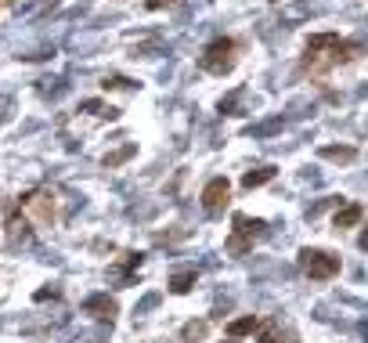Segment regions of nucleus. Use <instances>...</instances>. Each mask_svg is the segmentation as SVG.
I'll return each mask as SVG.
<instances>
[{
	"mask_svg": "<svg viewBox=\"0 0 368 343\" xmlns=\"http://www.w3.org/2000/svg\"><path fill=\"white\" fill-rule=\"evenodd\" d=\"M340 43V33H314L307 40V55H325L329 48H336Z\"/></svg>",
	"mask_w": 368,
	"mask_h": 343,
	"instance_id": "ddd939ff",
	"label": "nucleus"
},
{
	"mask_svg": "<svg viewBox=\"0 0 368 343\" xmlns=\"http://www.w3.org/2000/svg\"><path fill=\"white\" fill-rule=\"evenodd\" d=\"M264 235V221H249L246 213H235V228H231V239H228V253L231 257H242L253 249V242H257Z\"/></svg>",
	"mask_w": 368,
	"mask_h": 343,
	"instance_id": "7ed1b4c3",
	"label": "nucleus"
},
{
	"mask_svg": "<svg viewBox=\"0 0 368 343\" xmlns=\"http://www.w3.org/2000/svg\"><path fill=\"white\" fill-rule=\"evenodd\" d=\"M191 286H195V271H177L170 278V293H177V296L191 293Z\"/></svg>",
	"mask_w": 368,
	"mask_h": 343,
	"instance_id": "2eb2a0df",
	"label": "nucleus"
},
{
	"mask_svg": "<svg viewBox=\"0 0 368 343\" xmlns=\"http://www.w3.org/2000/svg\"><path fill=\"white\" fill-rule=\"evenodd\" d=\"M361 249H368V231H365V235H361Z\"/></svg>",
	"mask_w": 368,
	"mask_h": 343,
	"instance_id": "6ab92c4d",
	"label": "nucleus"
},
{
	"mask_svg": "<svg viewBox=\"0 0 368 343\" xmlns=\"http://www.w3.org/2000/svg\"><path fill=\"white\" fill-rule=\"evenodd\" d=\"M267 181H275V166H257V170H246L242 174V188L253 192V188H264Z\"/></svg>",
	"mask_w": 368,
	"mask_h": 343,
	"instance_id": "6e6552de",
	"label": "nucleus"
},
{
	"mask_svg": "<svg viewBox=\"0 0 368 343\" xmlns=\"http://www.w3.org/2000/svg\"><path fill=\"white\" fill-rule=\"evenodd\" d=\"M260 329V318L257 315H246V318H235L231 325H228V336L231 340H242V336H253Z\"/></svg>",
	"mask_w": 368,
	"mask_h": 343,
	"instance_id": "f8f14e48",
	"label": "nucleus"
},
{
	"mask_svg": "<svg viewBox=\"0 0 368 343\" xmlns=\"http://www.w3.org/2000/svg\"><path fill=\"white\" fill-rule=\"evenodd\" d=\"M84 315L98 318V322H116V315H119V304L112 300L108 293H94V296H87V300H84Z\"/></svg>",
	"mask_w": 368,
	"mask_h": 343,
	"instance_id": "423d86ee",
	"label": "nucleus"
},
{
	"mask_svg": "<svg viewBox=\"0 0 368 343\" xmlns=\"http://www.w3.org/2000/svg\"><path fill=\"white\" fill-rule=\"evenodd\" d=\"M134 152H137V145H134V141H126L123 148H116V152H108V155H105V159H101V166H105V170H116L119 163H126V159H130V155H134Z\"/></svg>",
	"mask_w": 368,
	"mask_h": 343,
	"instance_id": "4468645a",
	"label": "nucleus"
},
{
	"mask_svg": "<svg viewBox=\"0 0 368 343\" xmlns=\"http://www.w3.org/2000/svg\"><path fill=\"white\" fill-rule=\"evenodd\" d=\"M322 159H329V163H354L358 159V148L354 145H325L322 148Z\"/></svg>",
	"mask_w": 368,
	"mask_h": 343,
	"instance_id": "9b49d317",
	"label": "nucleus"
},
{
	"mask_svg": "<svg viewBox=\"0 0 368 343\" xmlns=\"http://www.w3.org/2000/svg\"><path fill=\"white\" fill-rule=\"evenodd\" d=\"M260 343H300L289 329H278V322H267V325H260Z\"/></svg>",
	"mask_w": 368,
	"mask_h": 343,
	"instance_id": "1a4fd4ad",
	"label": "nucleus"
},
{
	"mask_svg": "<svg viewBox=\"0 0 368 343\" xmlns=\"http://www.w3.org/2000/svg\"><path fill=\"white\" fill-rule=\"evenodd\" d=\"M224 343H238V340H231V336H228V340H224Z\"/></svg>",
	"mask_w": 368,
	"mask_h": 343,
	"instance_id": "aec40b11",
	"label": "nucleus"
},
{
	"mask_svg": "<svg viewBox=\"0 0 368 343\" xmlns=\"http://www.w3.org/2000/svg\"><path fill=\"white\" fill-rule=\"evenodd\" d=\"M361 217H365V206L361 202H350V206H343V210H336V217H332V224L336 228H358L361 224Z\"/></svg>",
	"mask_w": 368,
	"mask_h": 343,
	"instance_id": "0eeeda50",
	"label": "nucleus"
},
{
	"mask_svg": "<svg viewBox=\"0 0 368 343\" xmlns=\"http://www.w3.org/2000/svg\"><path fill=\"white\" fill-rule=\"evenodd\" d=\"M173 4H181V0H145L148 11H163V8H173Z\"/></svg>",
	"mask_w": 368,
	"mask_h": 343,
	"instance_id": "a211bd4d",
	"label": "nucleus"
},
{
	"mask_svg": "<svg viewBox=\"0 0 368 343\" xmlns=\"http://www.w3.org/2000/svg\"><path fill=\"white\" fill-rule=\"evenodd\" d=\"M22 210L29 213V217H33V221L37 224H55V195L51 192H29V195H22Z\"/></svg>",
	"mask_w": 368,
	"mask_h": 343,
	"instance_id": "39448f33",
	"label": "nucleus"
},
{
	"mask_svg": "<svg viewBox=\"0 0 368 343\" xmlns=\"http://www.w3.org/2000/svg\"><path fill=\"white\" fill-rule=\"evenodd\" d=\"M235 61H238V43L231 37H217L213 43H206V51L199 55V69L224 76V72L235 69Z\"/></svg>",
	"mask_w": 368,
	"mask_h": 343,
	"instance_id": "f257e3e1",
	"label": "nucleus"
},
{
	"mask_svg": "<svg viewBox=\"0 0 368 343\" xmlns=\"http://www.w3.org/2000/svg\"><path fill=\"white\" fill-rule=\"evenodd\" d=\"M19 239L22 242L29 239V221H26V217H22V221H19V217L11 221V246H19Z\"/></svg>",
	"mask_w": 368,
	"mask_h": 343,
	"instance_id": "dca6fc26",
	"label": "nucleus"
},
{
	"mask_svg": "<svg viewBox=\"0 0 368 343\" xmlns=\"http://www.w3.org/2000/svg\"><path fill=\"white\" fill-rule=\"evenodd\" d=\"M105 90H119V87H130V80H123V76H105Z\"/></svg>",
	"mask_w": 368,
	"mask_h": 343,
	"instance_id": "f3484780",
	"label": "nucleus"
},
{
	"mask_svg": "<svg viewBox=\"0 0 368 343\" xmlns=\"http://www.w3.org/2000/svg\"><path fill=\"white\" fill-rule=\"evenodd\" d=\"M177 336H181V343H199V340L210 336V322H206V318H199V322H184Z\"/></svg>",
	"mask_w": 368,
	"mask_h": 343,
	"instance_id": "9d476101",
	"label": "nucleus"
},
{
	"mask_svg": "<svg viewBox=\"0 0 368 343\" xmlns=\"http://www.w3.org/2000/svg\"><path fill=\"white\" fill-rule=\"evenodd\" d=\"M300 268L307 278H314V282H329V278L340 275L343 260L329 253V249H300Z\"/></svg>",
	"mask_w": 368,
	"mask_h": 343,
	"instance_id": "f03ea898",
	"label": "nucleus"
},
{
	"mask_svg": "<svg viewBox=\"0 0 368 343\" xmlns=\"http://www.w3.org/2000/svg\"><path fill=\"white\" fill-rule=\"evenodd\" d=\"M199 199H202V210L210 213V217L224 213V210H228V202H231V184H228V177H210Z\"/></svg>",
	"mask_w": 368,
	"mask_h": 343,
	"instance_id": "20e7f679",
	"label": "nucleus"
}]
</instances>
